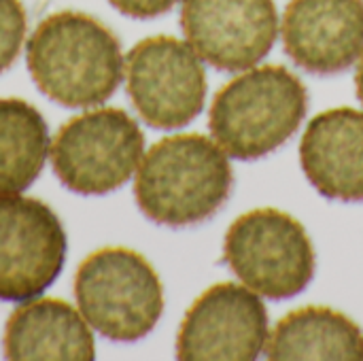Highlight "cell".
Segmentation results:
<instances>
[{"mask_svg": "<svg viewBox=\"0 0 363 361\" xmlns=\"http://www.w3.org/2000/svg\"><path fill=\"white\" fill-rule=\"evenodd\" d=\"M281 36L287 55L313 74H338L363 55V0H291Z\"/></svg>", "mask_w": 363, "mask_h": 361, "instance_id": "cell-11", "label": "cell"}, {"mask_svg": "<svg viewBox=\"0 0 363 361\" xmlns=\"http://www.w3.org/2000/svg\"><path fill=\"white\" fill-rule=\"evenodd\" d=\"M223 257L257 296L289 300L315 279V247L304 226L279 209H255L228 230Z\"/></svg>", "mask_w": 363, "mask_h": 361, "instance_id": "cell-5", "label": "cell"}, {"mask_svg": "<svg viewBox=\"0 0 363 361\" xmlns=\"http://www.w3.org/2000/svg\"><path fill=\"white\" fill-rule=\"evenodd\" d=\"M268 313L262 298L236 283H217L185 313L177 336L183 361H253L266 351Z\"/></svg>", "mask_w": 363, "mask_h": 361, "instance_id": "cell-9", "label": "cell"}, {"mask_svg": "<svg viewBox=\"0 0 363 361\" xmlns=\"http://www.w3.org/2000/svg\"><path fill=\"white\" fill-rule=\"evenodd\" d=\"M2 349L9 360H74L96 357L89 323L57 298L28 300L4 326Z\"/></svg>", "mask_w": 363, "mask_h": 361, "instance_id": "cell-13", "label": "cell"}, {"mask_svg": "<svg viewBox=\"0 0 363 361\" xmlns=\"http://www.w3.org/2000/svg\"><path fill=\"white\" fill-rule=\"evenodd\" d=\"M128 96L155 130H181L204 109L206 72L202 57L174 36H149L125 57Z\"/></svg>", "mask_w": 363, "mask_h": 361, "instance_id": "cell-7", "label": "cell"}, {"mask_svg": "<svg viewBox=\"0 0 363 361\" xmlns=\"http://www.w3.org/2000/svg\"><path fill=\"white\" fill-rule=\"evenodd\" d=\"M355 85H357V96L363 104V55L359 60V66H357V77H355Z\"/></svg>", "mask_w": 363, "mask_h": 361, "instance_id": "cell-18", "label": "cell"}, {"mask_svg": "<svg viewBox=\"0 0 363 361\" xmlns=\"http://www.w3.org/2000/svg\"><path fill=\"white\" fill-rule=\"evenodd\" d=\"M181 28L213 68L236 72L259 64L277 43L274 0H183Z\"/></svg>", "mask_w": 363, "mask_h": 361, "instance_id": "cell-10", "label": "cell"}, {"mask_svg": "<svg viewBox=\"0 0 363 361\" xmlns=\"http://www.w3.org/2000/svg\"><path fill=\"white\" fill-rule=\"evenodd\" d=\"M74 298L83 319L117 343L145 338L164 313L157 272L140 253L123 247L98 249L81 262L74 274Z\"/></svg>", "mask_w": 363, "mask_h": 361, "instance_id": "cell-4", "label": "cell"}, {"mask_svg": "<svg viewBox=\"0 0 363 361\" xmlns=\"http://www.w3.org/2000/svg\"><path fill=\"white\" fill-rule=\"evenodd\" d=\"M234 172L225 151L204 134H174L140 160L134 198L147 219L189 228L211 219L230 198Z\"/></svg>", "mask_w": 363, "mask_h": 361, "instance_id": "cell-2", "label": "cell"}, {"mask_svg": "<svg viewBox=\"0 0 363 361\" xmlns=\"http://www.w3.org/2000/svg\"><path fill=\"white\" fill-rule=\"evenodd\" d=\"M66 251V230L45 202L0 194V302L38 298L60 277Z\"/></svg>", "mask_w": 363, "mask_h": 361, "instance_id": "cell-8", "label": "cell"}, {"mask_svg": "<svg viewBox=\"0 0 363 361\" xmlns=\"http://www.w3.org/2000/svg\"><path fill=\"white\" fill-rule=\"evenodd\" d=\"M306 111L304 83L289 68L268 64L234 77L215 94L208 126L230 157L255 162L283 147Z\"/></svg>", "mask_w": 363, "mask_h": 361, "instance_id": "cell-3", "label": "cell"}, {"mask_svg": "<svg viewBox=\"0 0 363 361\" xmlns=\"http://www.w3.org/2000/svg\"><path fill=\"white\" fill-rule=\"evenodd\" d=\"M300 162L311 185L338 202H363V113L332 109L311 119Z\"/></svg>", "mask_w": 363, "mask_h": 361, "instance_id": "cell-12", "label": "cell"}, {"mask_svg": "<svg viewBox=\"0 0 363 361\" xmlns=\"http://www.w3.org/2000/svg\"><path fill=\"white\" fill-rule=\"evenodd\" d=\"M272 361L363 360L359 326L328 306H304L283 317L266 345Z\"/></svg>", "mask_w": 363, "mask_h": 361, "instance_id": "cell-14", "label": "cell"}, {"mask_svg": "<svg viewBox=\"0 0 363 361\" xmlns=\"http://www.w3.org/2000/svg\"><path fill=\"white\" fill-rule=\"evenodd\" d=\"M26 62L36 87L68 109L108 100L125 68L119 38L102 21L79 11L47 15L28 38Z\"/></svg>", "mask_w": 363, "mask_h": 361, "instance_id": "cell-1", "label": "cell"}, {"mask_svg": "<svg viewBox=\"0 0 363 361\" xmlns=\"http://www.w3.org/2000/svg\"><path fill=\"white\" fill-rule=\"evenodd\" d=\"M49 149V128L38 109L21 98H0V194L28 189Z\"/></svg>", "mask_w": 363, "mask_h": 361, "instance_id": "cell-15", "label": "cell"}, {"mask_svg": "<svg viewBox=\"0 0 363 361\" xmlns=\"http://www.w3.org/2000/svg\"><path fill=\"white\" fill-rule=\"evenodd\" d=\"M143 151L145 134L121 109H94L68 119L49 149L55 177L79 196H104L125 185Z\"/></svg>", "mask_w": 363, "mask_h": 361, "instance_id": "cell-6", "label": "cell"}, {"mask_svg": "<svg viewBox=\"0 0 363 361\" xmlns=\"http://www.w3.org/2000/svg\"><path fill=\"white\" fill-rule=\"evenodd\" d=\"M119 13L134 19H151L174 9L179 0H108Z\"/></svg>", "mask_w": 363, "mask_h": 361, "instance_id": "cell-17", "label": "cell"}, {"mask_svg": "<svg viewBox=\"0 0 363 361\" xmlns=\"http://www.w3.org/2000/svg\"><path fill=\"white\" fill-rule=\"evenodd\" d=\"M28 30L26 6L21 0H0V72L17 60Z\"/></svg>", "mask_w": 363, "mask_h": 361, "instance_id": "cell-16", "label": "cell"}]
</instances>
